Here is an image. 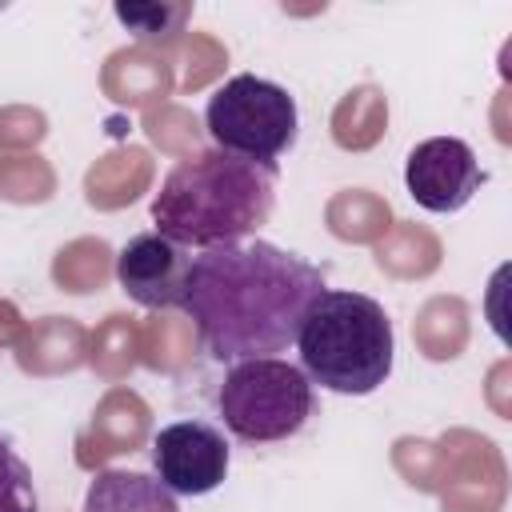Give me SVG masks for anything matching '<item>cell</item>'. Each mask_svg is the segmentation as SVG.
<instances>
[{"mask_svg":"<svg viewBox=\"0 0 512 512\" xmlns=\"http://www.w3.org/2000/svg\"><path fill=\"white\" fill-rule=\"evenodd\" d=\"M216 408L224 428L244 444H280L296 436L308 416L316 412L312 380L300 372V364H288L280 356L240 360L228 364Z\"/></svg>","mask_w":512,"mask_h":512,"instance_id":"4","label":"cell"},{"mask_svg":"<svg viewBox=\"0 0 512 512\" xmlns=\"http://www.w3.org/2000/svg\"><path fill=\"white\" fill-rule=\"evenodd\" d=\"M324 288V264L260 236H244L192 256L180 308L212 360L240 364L288 352L308 304Z\"/></svg>","mask_w":512,"mask_h":512,"instance_id":"1","label":"cell"},{"mask_svg":"<svg viewBox=\"0 0 512 512\" xmlns=\"http://www.w3.org/2000/svg\"><path fill=\"white\" fill-rule=\"evenodd\" d=\"M484 168L472 152V144H464L460 136H432V140H420L412 152H408V164H404V184H408V196L424 208V212H436V216H448V212H460L484 184Z\"/></svg>","mask_w":512,"mask_h":512,"instance_id":"7","label":"cell"},{"mask_svg":"<svg viewBox=\"0 0 512 512\" xmlns=\"http://www.w3.org/2000/svg\"><path fill=\"white\" fill-rule=\"evenodd\" d=\"M116 20L136 40H176L192 16V4H116Z\"/></svg>","mask_w":512,"mask_h":512,"instance_id":"10","label":"cell"},{"mask_svg":"<svg viewBox=\"0 0 512 512\" xmlns=\"http://www.w3.org/2000/svg\"><path fill=\"white\" fill-rule=\"evenodd\" d=\"M204 124L220 152L276 168V160L296 144L300 112L288 88H280L276 80L240 72L208 96Z\"/></svg>","mask_w":512,"mask_h":512,"instance_id":"5","label":"cell"},{"mask_svg":"<svg viewBox=\"0 0 512 512\" xmlns=\"http://www.w3.org/2000/svg\"><path fill=\"white\" fill-rule=\"evenodd\" d=\"M84 512H180L176 496L148 472L104 468L84 492Z\"/></svg>","mask_w":512,"mask_h":512,"instance_id":"9","label":"cell"},{"mask_svg":"<svg viewBox=\"0 0 512 512\" xmlns=\"http://www.w3.org/2000/svg\"><path fill=\"white\" fill-rule=\"evenodd\" d=\"M300 372L340 396H368L392 376V320L380 300L348 288H324L296 332Z\"/></svg>","mask_w":512,"mask_h":512,"instance_id":"3","label":"cell"},{"mask_svg":"<svg viewBox=\"0 0 512 512\" xmlns=\"http://www.w3.org/2000/svg\"><path fill=\"white\" fill-rule=\"evenodd\" d=\"M276 208V168L208 148L168 168L152 224L180 248H216L252 236Z\"/></svg>","mask_w":512,"mask_h":512,"instance_id":"2","label":"cell"},{"mask_svg":"<svg viewBox=\"0 0 512 512\" xmlns=\"http://www.w3.org/2000/svg\"><path fill=\"white\" fill-rule=\"evenodd\" d=\"M188 264V248L172 244L160 232H136L116 256V284L140 308H180Z\"/></svg>","mask_w":512,"mask_h":512,"instance_id":"8","label":"cell"},{"mask_svg":"<svg viewBox=\"0 0 512 512\" xmlns=\"http://www.w3.org/2000/svg\"><path fill=\"white\" fill-rule=\"evenodd\" d=\"M228 440L208 420H176L152 436V472L172 496H208L228 476Z\"/></svg>","mask_w":512,"mask_h":512,"instance_id":"6","label":"cell"},{"mask_svg":"<svg viewBox=\"0 0 512 512\" xmlns=\"http://www.w3.org/2000/svg\"><path fill=\"white\" fill-rule=\"evenodd\" d=\"M0 512H40L32 468L4 432H0Z\"/></svg>","mask_w":512,"mask_h":512,"instance_id":"11","label":"cell"}]
</instances>
